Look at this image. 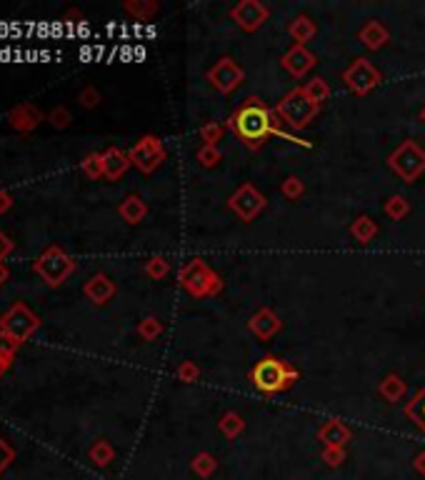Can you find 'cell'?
<instances>
[{
  "label": "cell",
  "instance_id": "obj_1",
  "mask_svg": "<svg viewBox=\"0 0 425 480\" xmlns=\"http://www.w3.org/2000/svg\"><path fill=\"white\" fill-rule=\"evenodd\" d=\"M231 125L236 130V135L248 145V148H261L268 143L271 135H280L283 140H290L295 145H305L310 148L308 140H298L295 135L283 133V128L276 125V115L266 108V103H261L258 98H248L241 108L236 110V115L231 118Z\"/></svg>",
  "mask_w": 425,
  "mask_h": 480
},
{
  "label": "cell",
  "instance_id": "obj_2",
  "mask_svg": "<svg viewBox=\"0 0 425 480\" xmlns=\"http://www.w3.org/2000/svg\"><path fill=\"white\" fill-rule=\"evenodd\" d=\"M300 378L295 368L288 360L276 355H266L263 360H258L251 370V383L258 393L263 395H276L285 393L290 385H295V380Z\"/></svg>",
  "mask_w": 425,
  "mask_h": 480
},
{
  "label": "cell",
  "instance_id": "obj_3",
  "mask_svg": "<svg viewBox=\"0 0 425 480\" xmlns=\"http://www.w3.org/2000/svg\"><path fill=\"white\" fill-rule=\"evenodd\" d=\"M180 286L195 298H213L223 291V281L203 258H190L180 268Z\"/></svg>",
  "mask_w": 425,
  "mask_h": 480
},
{
  "label": "cell",
  "instance_id": "obj_4",
  "mask_svg": "<svg viewBox=\"0 0 425 480\" xmlns=\"http://www.w3.org/2000/svg\"><path fill=\"white\" fill-rule=\"evenodd\" d=\"M318 110H320V105H315V103L305 95L303 88L288 90L285 95H283V100L276 105V115L280 118L285 125H290L293 130L308 128L313 118L318 115Z\"/></svg>",
  "mask_w": 425,
  "mask_h": 480
},
{
  "label": "cell",
  "instance_id": "obj_5",
  "mask_svg": "<svg viewBox=\"0 0 425 480\" xmlns=\"http://www.w3.org/2000/svg\"><path fill=\"white\" fill-rule=\"evenodd\" d=\"M36 273L48 283L51 288H58L73 276L75 271V261L63 251L61 246H51L36 258Z\"/></svg>",
  "mask_w": 425,
  "mask_h": 480
},
{
  "label": "cell",
  "instance_id": "obj_6",
  "mask_svg": "<svg viewBox=\"0 0 425 480\" xmlns=\"http://www.w3.org/2000/svg\"><path fill=\"white\" fill-rule=\"evenodd\" d=\"M388 165L405 183H415V180L425 173V150L420 148L415 140H403V143L390 153Z\"/></svg>",
  "mask_w": 425,
  "mask_h": 480
},
{
  "label": "cell",
  "instance_id": "obj_7",
  "mask_svg": "<svg viewBox=\"0 0 425 480\" xmlns=\"http://www.w3.org/2000/svg\"><path fill=\"white\" fill-rule=\"evenodd\" d=\"M38 328H41V318H38L26 303H13V306L6 311V315L0 318V333L11 335L13 340H18L21 345L38 330Z\"/></svg>",
  "mask_w": 425,
  "mask_h": 480
},
{
  "label": "cell",
  "instance_id": "obj_8",
  "mask_svg": "<svg viewBox=\"0 0 425 480\" xmlns=\"http://www.w3.org/2000/svg\"><path fill=\"white\" fill-rule=\"evenodd\" d=\"M128 158L140 173H153L165 163V148L163 140L155 135H143L133 148L128 150Z\"/></svg>",
  "mask_w": 425,
  "mask_h": 480
},
{
  "label": "cell",
  "instance_id": "obj_9",
  "mask_svg": "<svg viewBox=\"0 0 425 480\" xmlns=\"http://www.w3.org/2000/svg\"><path fill=\"white\" fill-rule=\"evenodd\" d=\"M228 205H231V210L238 215V218L246 220V223H251V220L258 218L261 210H266L268 200L263 193H258L253 183H243L241 188L228 198Z\"/></svg>",
  "mask_w": 425,
  "mask_h": 480
},
{
  "label": "cell",
  "instance_id": "obj_10",
  "mask_svg": "<svg viewBox=\"0 0 425 480\" xmlns=\"http://www.w3.org/2000/svg\"><path fill=\"white\" fill-rule=\"evenodd\" d=\"M343 80L353 93H358V95H368V93L380 83V73L375 71V66L368 61V58H355V61L345 68Z\"/></svg>",
  "mask_w": 425,
  "mask_h": 480
},
{
  "label": "cell",
  "instance_id": "obj_11",
  "mask_svg": "<svg viewBox=\"0 0 425 480\" xmlns=\"http://www.w3.org/2000/svg\"><path fill=\"white\" fill-rule=\"evenodd\" d=\"M208 80H210V85L216 88L218 93L228 95V93H233L243 80H246V73L238 68V63L233 61V58L226 56L208 71Z\"/></svg>",
  "mask_w": 425,
  "mask_h": 480
},
{
  "label": "cell",
  "instance_id": "obj_12",
  "mask_svg": "<svg viewBox=\"0 0 425 480\" xmlns=\"http://www.w3.org/2000/svg\"><path fill=\"white\" fill-rule=\"evenodd\" d=\"M231 18L246 33H256L271 18V11H268V6L258 3V0H241L238 6L231 8Z\"/></svg>",
  "mask_w": 425,
  "mask_h": 480
},
{
  "label": "cell",
  "instance_id": "obj_13",
  "mask_svg": "<svg viewBox=\"0 0 425 480\" xmlns=\"http://www.w3.org/2000/svg\"><path fill=\"white\" fill-rule=\"evenodd\" d=\"M280 328H283V320L271 308H261V311L253 313L251 320H248V330L256 338H261V340H271Z\"/></svg>",
  "mask_w": 425,
  "mask_h": 480
},
{
  "label": "cell",
  "instance_id": "obj_14",
  "mask_svg": "<svg viewBox=\"0 0 425 480\" xmlns=\"http://www.w3.org/2000/svg\"><path fill=\"white\" fill-rule=\"evenodd\" d=\"M283 68H285L288 73H290L293 78H298L300 80L303 75H308V73L315 68V56H313L310 51H308L305 46H293L290 51L283 56Z\"/></svg>",
  "mask_w": 425,
  "mask_h": 480
},
{
  "label": "cell",
  "instance_id": "obj_15",
  "mask_svg": "<svg viewBox=\"0 0 425 480\" xmlns=\"http://www.w3.org/2000/svg\"><path fill=\"white\" fill-rule=\"evenodd\" d=\"M8 123H11L18 133H31V130H36L38 125L43 123V113L41 108L33 105V103H21V105H16L11 110Z\"/></svg>",
  "mask_w": 425,
  "mask_h": 480
},
{
  "label": "cell",
  "instance_id": "obj_16",
  "mask_svg": "<svg viewBox=\"0 0 425 480\" xmlns=\"http://www.w3.org/2000/svg\"><path fill=\"white\" fill-rule=\"evenodd\" d=\"M353 438V430L343 423V420H328L318 430V440L323 443V448H345V443Z\"/></svg>",
  "mask_w": 425,
  "mask_h": 480
},
{
  "label": "cell",
  "instance_id": "obj_17",
  "mask_svg": "<svg viewBox=\"0 0 425 480\" xmlns=\"http://www.w3.org/2000/svg\"><path fill=\"white\" fill-rule=\"evenodd\" d=\"M83 293L88 296V301H93L95 306H103V303H108L115 296V283L105 273H95V276H90L85 281Z\"/></svg>",
  "mask_w": 425,
  "mask_h": 480
},
{
  "label": "cell",
  "instance_id": "obj_18",
  "mask_svg": "<svg viewBox=\"0 0 425 480\" xmlns=\"http://www.w3.org/2000/svg\"><path fill=\"white\" fill-rule=\"evenodd\" d=\"M130 158L128 153H123L120 148H108L103 153V168H105V178L108 180H118L125 175V170L130 168Z\"/></svg>",
  "mask_w": 425,
  "mask_h": 480
},
{
  "label": "cell",
  "instance_id": "obj_19",
  "mask_svg": "<svg viewBox=\"0 0 425 480\" xmlns=\"http://www.w3.org/2000/svg\"><path fill=\"white\" fill-rule=\"evenodd\" d=\"M358 38H360V43L368 48V51H380V48H383L385 43L390 41V33H388V28H385L383 23L368 21L363 28H360Z\"/></svg>",
  "mask_w": 425,
  "mask_h": 480
},
{
  "label": "cell",
  "instance_id": "obj_20",
  "mask_svg": "<svg viewBox=\"0 0 425 480\" xmlns=\"http://www.w3.org/2000/svg\"><path fill=\"white\" fill-rule=\"evenodd\" d=\"M118 213H120V218H123L125 223L138 225L140 220H143L145 215H148V205H145V200L138 198V195H128V198H125L123 203H120Z\"/></svg>",
  "mask_w": 425,
  "mask_h": 480
},
{
  "label": "cell",
  "instance_id": "obj_21",
  "mask_svg": "<svg viewBox=\"0 0 425 480\" xmlns=\"http://www.w3.org/2000/svg\"><path fill=\"white\" fill-rule=\"evenodd\" d=\"M378 393L383 395V400L388 403H400L405 395V380L398 373H388L378 385Z\"/></svg>",
  "mask_w": 425,
  "mask_h": 480
},
{
  "label": "cell",
  "instance_id": "obj_22",
  "mask_svg": "<svg viewBox=\"0 0 425 480\" xmlns=\"http://www.w3.org/2000/svg\"><path fill=\"white\" fill-rule=\"evenodd\" d=\"M288 33H290V38L295 41V46H305V43L313 41V36H315V23L308 16H298L290 21Z\"/></svg>",
  "mask_w": 425,
  "mask_h": 480
},
{
  "label": "cell",
  "instance_id": "obj_23",
  "mask_svg": "<svg viewBox=\"0 0 425 480\" xmlns=\"http://www.w3.org/2000/svg\"><path fill=\"white\" fill-rule=\"evenodd\" d=\"M405 415H408V420L415 425V428L425 433V388H420L418 393L413 395V400H408Z\"/></svg>",
  "mask_w": 425,
  "mask_h": 480
},
{
  "label": "cell",
  "instance_id": "obj_24",
  "mask_svg": "<svg viewBox=\"0 0 425 480\" xmlns=\"http://www.w3.org/2000/svg\"><path fill=\"white\" fill-rule=\"evenodd\" d=\"M375 233H378V225H375V220L368 218V215H358V218L353 220V225H350V235L358 240L360 246L370 243V240L375 238Z\"/></svg>",
  "mask_w": 425,
  "mask_h": 480
},
{
  "label": "cell",
  "instance_id": "obj_25",
  "mask_svg": "<svg viewBox=\"0 0 425 480\" xmlns=\"http://www.w3.org/2000/svg\"><path fill=\"white\" fill-rule=\"evenodd\" d=\"M218 430H221L228 440H236L238 435L246 430V420H243L236 410H228V413H223V418L218 420Z\"/></svg>",
  "mask_w": 425,
  "mask_h": 480
},
{
  "label": "cell",
  "instance_id": "obj_26",
  "mask_svg": "<svg viewBox=\"0 0 425 480\" xmlns=\"http://www.w3.org/2000/svg\"><path fill=\"white\" fill-rule=\"evenodd\" d=\"M303 90H305V95L310 98L315 105H323V103L330 98V85L323 80V78H310V80L303 85Z\"/></svg>",
  "mask_w": 425,
  "mask_h": 480
},
{
  "label": "cell",
  "instance_id": "obj_27",
  "mask_svg": "<svg viewBox=\"0 0 425 480\" xmlns=\"http://www.w3.org/2000/svg\"><path fill=\"white\" fill-rule=\"evenodd\" d=\"M383 210L390 220H403L405 215L410 213V203H408V198H403V195H390V198L385 200Z\"/></svg>",
  "mask_w": 425,
  "mask_h": 480
},
{
  "label": "cell",
  "instance_id": "obj_28",
  "mask_svg": "<svg viewBox=\"0 0 425 480\" xmlns=\"http://www.w3.org/2000/svg\"><path fill=\"white\" fill-rule=\"evenodd\" d=\"M190 468H193V473L200 475V478H210V475L218 470V460L210 453H198L193 458V463H190Z\"/></svg>",
  "mask_w": 425,
  "mask_h": 480
},
{
  "label": "cell",
  "instance_id": "obj_29",
  "mask_svg": "<svg viewBox=\"0 0 425 480\" xmlns=\"http://www.w3.org/2000/svg\"><path fill=\"white\" fill-rule=\"evenodd\" d=\"M83 173L88 175L90 180H98V178H105V168H103V153H90L83 158L80 163Z\"/></svg>",
  "mask_w": 425,
  "mask_h": 480
},
{
  "label": "cell",
  "instance_id": "obj_30",
  "mask_svg": "<svg viewBox=\"0 0 425 480\" xmlns=\"http://www.w3.org/2000/svg\"><path fill=\"white\" fill-rule=\"evenodd\" d=\"M145 273H148L153 281H163V278L170 273V263L165 261L163 256H153V258H148V263H145Z\"/></svg>",
  "mask_w": 425,
  "mask_h": 480
},
{
  "label": "cell",
  "instance_id": "obj_31",
  "mask_svg": "<svg viewBox=\"0 0 425 480\" xmlns=\"http://www.w3.org/2000/svg\"><path fill=\"white\" fill-rule=\"evenodd\" d=\"M198 163L203 165V168H216L218 163L223 160V155H221V150L216 148V145H203V148L198 150Z\"/></svg>",
  "mask_w": 425,
  "mask_h": 480
},
{
  "label": "cell",
  "instance_id": "obj_32",
  "mask_svg": "<svg viewBox=\"0 0 425 480\" xmlns=\"http://www.w3.org/2000/svg\"><path fill=\"white\" fill-rule=\"evenodd\" d=\"M160 333H163V323H160L158 318H145V320H140L138 335L143 338V340H155Z\"/></svg>",
  "mask_w": 425,
  "mask_h": 480
},
{
  "label": "cell",
  "instance_id": "obj_33",
  "mask_svg": "<svg viewBox=\"0 0 425 480\" xmlns=\"http://www.w3.org/2000/svg\"><path fill=\"white\" fill-rule=\"evenodd\" d=\"M280 193L285 195L288 200H298L303 193H305V185H303L300 178H295V175H290V178H285L280 183Z\"/></svg>",
  "mask_w": 425,
  "mask_h": 480
},
{
  "label": "cell",
  "instance_id": "obj_34",
  "mask_svg": "<svg viewBox=\"0 0 425 480\" xmlns=\"http://www.w3.org/2000/svg\"><path fill=\"white\" fill-rule=\"evenodd\" d=\"M70 120H73L70 110H68V108H63V105L53 108V110H51V115H48V123H51L56 130L68 128V125H70Z\"/></svg>",
  "mask_w": 425,
  "mask_h": 480
},
{
  "label": "cell",
  "instance_id": "obj_35",
  "mask_svg": "<svg viewBox=\"0 0 425 480\" xmlns=\"http://www.w3.org/2000/svg\"><path fill=\"white\" fill-rule=\"evenodd\" d=\"M123 8L128 13H133L135 18H148V16H153V13L158 11V3H140V0H128Z\"/></svg>",
  "mask_w": 425,
  "mask_h": 480
},
{
  "label": "cell",
  "instance_id": "obj_36",
  "mask_svg": "<svg viewBox=\"0 0 425 480\" xmlns=\"http://www.w3.org/2000/svg\"><path fill=\"white\" fill-rule=\"evenodd\" d=\"M200 140L203 145H216L218 148V140H223V125L218 123H208L200 128Z\"/></svg>",
  "mask_w": 425,
  "mask_h": 480
},
{
  "label": "cell",
  "instance_id": "obj_37",
  "mask_svg": "<svg viewBox=\"0 0 425 480\" xmlns=\"http://www.w3.org/2000/svg\"><path fill=\"white\" fill-rule=\"evenodd\" d=\"M90 458L95 460L98 465H108L110 460H113V448H110L105 440H98V443L93 445V450H90Z\"/></svg>",
  "mask_w": 425,
  "mask_h": 480
},
{
  "label": "cell",
  "instance_id": "obj_38",
  "mask_svg": "<svg viewBox=\"0 0 425 480\" xmlns=\"http://www.w3.org/2000/svg\"><path fill=\"white\" fill-rule=\"evenodd\" d=\"M18 348H21V343L13 340V338L6 335V333H0V358H3V360H6L8 365H11V360L16 358Z\"/></svg>",
  "mask_w": 425,
  "mask_h": 480
},
{
  "label": "cell",
  "instance_id": "obj_39",
  "mask_svg": "<svg viewBox=\"0 0 425 480\" xmlns=\"http://www.w3.org/2000/svg\"><path fill=\"white\" fill-rule=\"evenodd\" d=\"M178 378L183 380V383H195V380L200 378V370H198V365L193 363V360H183V363L178 365Z\"/></svg>",
  "mask_w": 425,
  "mask_h": 480
},
{
  "label": "cell",
  "instance_id": "obj_40",
  "mask_svg": "<svg viewBox=\"0 0 425 480\" xmlns=\"http://www.w3.org/2000/svg\"><path fill=\"white\" fill-rule=\"evenodd\" d=\"M78 100H80L83 108H95L98 103H100V93H98L95 88H83V90L78 93Z\"/></svg>",
  "mask_w": 425,
  "mask_h": 480
},
{
  "label": "cell",
  "instance_id": "obj_41",
  "mask_svg": "<svg viewBox=\"0 0 425 480\" xmlns=\"http://www.w3.org/2000/svg\"><path fill=\"white\" fill-rule=\"evenodd\" d=\"M323 460L330 465V468H335V465H340L345 460V448H323Z\"/></svg>",
  "mask_w": 425,
  "mask_h": 480
},
{
  "label": "cell",
  "instance_id": "obj_42",
  "mask_svg": "<svg viewBox=\"0 0 425 480\" xmlns=\"http://www.w3.org/2000/svg\"><path fill=\"white\" fill-rule=\"evenodd\" d=\"M13 253V240L8 238L6 233H3V230H0V263L6 261L8 256H11Z\"/></svg>",
  "mask_w": 425,
  "mask_h": 480
},
{
  "label": "cell",
  "instance_id": "obj_43",
  "mask_svg": "<svg viewBox=\"0 0 425 480\" xmlns=\"http://www.w3.org/2000/svg\"><path fill=\"white\" fill-rule=\"evenodd\" d=\"M11 458H13V450L8 448V443H6V440L0 438V470H3L8 463H11Z\"/></svg>",
  "mask_w": 425,
  "mask_h": 480
},
{
  "label": "cell",
  "instance_id": "obj_44",
  "mask_svg": "<svg viewBox=\"0 0 425 480\" xmlns=\"http://www.w3.org/2000/svg\"><path fill=\"white\" fill-rule=\"evenodd\" d=\"M13 208V195L8 190H0V213H8Z\"/></svg>",
  "mask_w": 425,
  "mask_h": 480
},
{
  "label": "cell",
  "instance_id": "obj_45",
  "mask_svg": "<svg viewBox=\"0 0 425 480\" xmlns=\"http://www.w3.org/2000/svg\"><path fill=\"white\" fill-rule=\"evenodd\" d=\"M413 470H415V473H418V475H425V450H423V453H418V455H415V458H413Z\"/></svg>",
  "mask_w": 425,
  "mask_h": 480
},
{
  "label": "cell",
  "instance_id": "obj_46",
  "mask_svg": "<svg viewBox=\"0 0 425 480\" xmlns=\"http://www.w3.org/2000/svg\"><path fill=\"white\" fill-rule=\"evenodd\" d=\"M8 276H11V273H8V266L6 263H0V286L8 281Z\"/></svg>",
  "mask_w": 425,
  "mask_h": 480
},
{
  "label": "cell",
  "instance_id": "obj_47",
  "mask_svg": "<svg viewBox=\"0 0 425 480\" xmlns=\"http://www.w3.org/2000/svg\"><path fill=\"white\" fill-rule=\"evenodd\" d=\"M6 370H8V363L3 360V358H0V378H3V373H6Z\"/></svg>",
  "mask_w": 425,
  "mask_h": 480
},
{
  "label": "cell",
  "instance_id": "obj_48",
  "mask_svg": "<svg viewBox=\"0 0 425 480\" xmlns=\"http://www.w3.org/2000/svg\"><path fill=\"white\" fill-rule=\"evenodd\" d=\"M420 123H425V108L420 110Z\"/></svg>",
  "mask_w": 425,
  "mask_h": 480
},
{
  "label": "cell",
  "instance_id": "obj_49",
  "mask_svg": "<svg viewBox=\"0 0 425 480\" xmlns=\"http://www.w3.org/2000/svg\"><path fill=\"white\" fill-rule=\"evenodd\" d=\"M290 480H295V478H290Z\"/></svg>",
  "mask_w": 425,
  "mask_h": 480
}]
</instances>
